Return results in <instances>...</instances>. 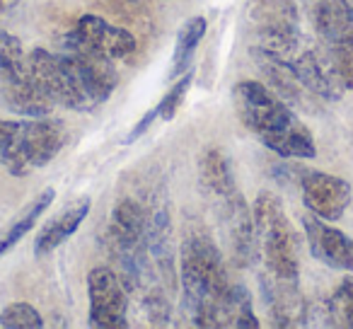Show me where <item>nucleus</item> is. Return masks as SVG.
Segmentation results:
<instances>
[{"label":"nucleus","instance_id":"nucleus-1","mask_svg":"<svg viewBox=\"0 0 353 329\" xmlns=\"http://www.w3.org/2000/svg\"><path fill=\"white\" fill-rule=\"evenodd\" d=\"M240 121L285 160H312L317 155L314 136L274 88L256 80H242L232 90Z\"/></svg>","mask_w":353,"mask_h":329},{"label":"nucleus","instance_id":"nucleus-2","mask_svg":"<svg viewBox=\"0 0 353 329\" xmlns=\"http://www.w3.org/2000/svg\"><path fill=\"white\" fill-rule=\"evenodd\" d=\"M179 281L182 308L194 327H221L223 303L232 281L228 279L225 261L206 230H189L179 247Z\"/></svg>","mask_w":353,"mask_h":329},{"label":"nucleus","instance_id":"nucleus-3","mask_svg":"<svg viewBox=\"0 0 353 329\" xmlns=\"http://www.w3.org/2000/svg\"><path fill=\"white\" fill-rule=\"evenodd\" d=\"M65 143V128L49 117L30 121H0V165L12 177H27L32 170L46 168Z\"/></svg>","mask_w":353,"mask_h":329},{"label":"nucleus","instance_id":"nucleus-4","mask_svg":"<svg viewBox=\"0 0 353 329\" xmlns=\"http://www.w3.org/2000/svg\"><path fill=\"white\" fill-rule=\"evenodd\" d=\"M252 218H254L256 255L264 261V269L283 279L298 281L300 245L281 199L271 192H261L252 206Z\"/></svg>","mask_w":353,"mask_h":329},{"label":"nucleus","instance_id":"nucleus-5","mask_svg":"<svg viewBox=\"0 0 353 329\" xmlns=\"http://www.w3.org/2000/svg\"><path fill=\"white\" fill-rule=\"evenodd\" d=\"M247 25L254 34V54L290 59L300 46V15L293 0H250Z\"/></svg>","mask_w":353,"mask_h":329},{"label":"nucleus","instance_id":"nucleus-6","mask_svg":"<svg viewBox=\"0 0 353 329\" xmlns=\"http://www.w3.org/2000/svg\"><path fill=\"white\" fill-rule=\"evenodd\" d=\"M0 99L10 112L30 119L49 117L54 109L49 97L32 80L20 39L8 32H0Z\"/></svg>","mask_w":353,"mask_h":329},{"label":"nucleus","instance_id":"nucleus-7","mask_svg":"<svg viewBox=\"0 0 353 329\" xmlns=\"http://www.w3.org/2000/svg\"><path fill=\"white\" fill-rule=\"evenodd\" d=\"M27 66H30V75L37 88L49 97L54 107L61 104L73 112H92L94 109L88 90L65 51L32 49L27 54Z\"/></svg>","mask_w":353,"mask_h":329},{"label":"nucleus","instance_id":"nucleus-8","mask_svg":"<svg viewBox=\"0 0 353 329\" xmlns=\"http://www.w3.org/2000/svg\"><path fill=\"white\" fill-rule=\"evenodd\" d=\"M90 327L123 329L128 327V290L119 274L109 266H94L88 274Z\"/></svg>","mask_w":353,"mask_h":329},{"label":"nucleus","instance_id":"nucleus-9","mask_svg":"<svg viewBox=\"0 0 353 329\" xmlns=\"http://www.w3.org/2000/svg\"><path fill=\"white\" fill-rule=\"evenodd\" d=\"M61 46H75L99 54L109 61H123L138 49L136 37L123 27H117L99 15H83L68 34L61 39Z\"/></svg>","mask_w":353,"mask_h":329},{"label":"nucleus","instance_id":"nucleus-10","mask_svg":"<svg viewBox=\"0 0 353 329\" xmlns=\"http://www.w3.org/2000/svg\"><path fill=\"white\" fill-rule=\"evenodd\" d=\"M300 194L310 213L322 221H339L351 206V184L341 177H334L319 170H303L300 172Z\"/></svg>","mask_w":353,"mask_h":329},{"label":"nucleus","instance_id":"nucleus-11","mask_svg":"<svg viewBox=\"0 0 353 329\" xmlns=\"http://www.w3.org/2000/svg\"><path fill=\"white\" fill-rule=\"evenodd\" d=\"M327 51L353 49V0H303Z\"/></svg>","mask_w":353,"mask_h":329},{"label":"nucleus","instance_id":"nucleus-12","mask_svg":"<svg viewBox=\"0 0 353 329\" xmlns=\"http://www.w3.org/2000/svg\"><path fill=\"white\" fill-rule=\"evenodd\" d=\"M221 216L225 226V237L230 245V257L235 266L254 264L256 255V235L252 208L245 203L240 189L221 199Z\"/></svg>","mask_w":353,"mask_h":329},{"label":"nucleus","instance_id":"nucleus-13","mask_svg":"<svg viewBox=\"0 0 353 329\" xmlns=\"http://www.w3.org/2000/svg\"><path fill=\"white\" fill-rule=\"evenodd\" d=\"M303 228L314 259H319L324 266H332V269L353 271V240L346 232L329 226L314 213H307L303 218Z\"/></svg>","mask_w":353,"mask_h":329},{"label":"nucleus","instance_id":"nucleus-14","mask_svg":"<svg viewBox=\"0 0 353 329\" xmlns=\"http://www.w3.org/2000/svg\"><path fill=\"white\" fill-rule=\"evenodd\" d=\"M261 295H264L266 310L271 315V322L276 327H298L305 322V298L298 288V281L283 279L264 269L261 274Z\"/></svg>","mask_w":353,"mask_h":329},{"label":"nucleus","instance_id":"nucleus-15","mask_svg":"<svg viewBox=\"0 0 353 329\" xmlns=\"http://www.w3.org/2000/svg\"><path fill=\"white\" fill-rule=\"evenodd\" d=\"M61 51H65L70 56V61H73L75 70H78L80 80H83L94 107L107 102L119 85V73L114 61L104 59L99 54H92V51L75 49V46H61Z\"/></svg>","mask_w":353,"mask_h":329},{"label":"nucleus","instance_id":"nucleus-16","mask_svg":"<svg viewBox=\"0 0 353 329\" xmlns=\"http://www.w3.org/2000/svg\"><path fill=\"white\" fill-rule=\"evenodd\" d=\"M90 213V199H80L75 206L65 208L63 213H59L56 218H51L41 232L37 235L34 240V255L39 257H46L56 250V247L63 245L68 237H73L78 232V228L83 226V221L88 218Z\"/></svg>","mask_w":353,"mask_h":329},{"label":"nucleus","instance_id":"nucleus-17","mask_svg":"<svg viewBox=\"0 0 353 329\" xmlns=\"http://www.w3.org/2000/svg\"><path fill=\"white\" fill-rule=\"evenodd\" d=\"M199 177H201L203 187L211 192V197H216V199H223V197H228V194L237 192L235 172H232L230 160H228L225 152H221L218 148H208L201 155Z\"/></svg>","mask_w":353,"mask_h":329},{"label":"nucleus","instance_id":"nucleus-18","mask_svg":"<svg viewBox=\"0 0 353 329\" xmlns=\"http://www.w3.org/2000/svg\"><path fill=\"white\" fill-rule=\"evenodd\" d=\"M206 17L196 15L189 17L182 27H179V34L174 41V54H172V68H170V78H179L184 75L189 68L194 66V54H196L199 44L206 37Z\"/></svg>","mask_w":353,"mask_h":329},{"label":"nucleus","instance_id":"nucleus-19","mask_svg":"<svg viewBox=\"0 0 353 329\" xmlns=\"http://www.w3.org/2000/svg\"><path fill=\"white\" fill-rule=\"evenodd\" d=\"M221 327H235V329H254L259 327V319L254 317V305L252 295L245 286L232 283L223 303V319Z\"/></svg>","mask_w":353,"mask_h":329},{"label":"nucleus","instance_id":"nucleus-20","mask_svg":"<svg viewBox=\"0 0 353 329\" xmlns=\"http://www.w3.org/2000/svg\"><path fill=\"white\" fill-rule=\"evenodd\" d=\"M56 192L54 189H44V192L37 197V201L32 203L30 208H27L25 213H22L20 218L15 221V226L10 228V230L6 232V235H0V257L6 255L8 250H12V247L17 245V242L22 240V237L27 235V232L32 230V228L37 226V221L41 218V213L46 211V208L51 206V201H54Z\"/></svg>","mask_w":353,"mask_h":329},{"label":"nucleus","instance_id":"nucleus-21","mask_svg":"<svg viewBox=\"0 0 353 329\" xmlns=\"http://www.w3.org/2000/svg\"><path fill=\"white\" fill-rule=\"evenodd\" d=\"M327 317L329 324L343 329H353V279H343L336 286V290L332 293L327 303Z\"/></svg>","mask_w":353,"mask_h":329},{"label":"nucleus","instance_id":"nucleus-22","mask_svg":"<svg viewBox=\"0 0 353 329\" xmlns=\"http://www.w3.org/2000/svg\"><path fill=\"white\" fill-rule=\"evenodd\" d=\"M192 83H194V70L189 68L187 73L179 75V78H176V83L172 85V88L167 90L165 94H162V99L155 104L157 117H160L162 121H172V119L176 117V109L182 107L184 94L189 92V88H192Z\"/></svg>","mask_w":353,"mask_h":329},{"label":"nucleus","instance_id":"nucleus-23","mask_svg":"<svg viewBox=\"0 0 353 329\" xmlns=\"http://www.w3.org/2000/svg\"><path fill=\"white\" fill-rule=\"evenodd\" d=\"M0 327L6 329H41L44 319L30 303H12L0 312Z\"/></svg>","mask_w":353,"mask_h":329},{"label":"nucleus","instance_id":"nucleus-24","mask_svg":"<svg viewBox=\"0 0 353 329\" xmlns=\"http://www.w3.org/2000/svg\"><path fill=\"white\" fill-rule=\"evenodd\" d=\"M157 119H160V117H157V109H155V107H152V109H150V112H145V114H143V119H141V121H138V123H136V126H133V128H131V131H128V136H126V138H123V143H126V146H131V143H136V141H138V138H141V136H143V133H145V131H148V128H150V126H152V123H155V121H157Z\"/></svg>","mask_w":353,"mask_h":329},{"label":"nucleus","instance_id":"nucleus-25","mask_svg":"<svg viewBox=\"0 0 353 329\" xmlns=\"http://www.w3.org/2000/svg\"><path fill=\"white\" fill-rule=\"evenodd\" d=\"M17 3H20V0H0V15L6 10H10V8H15Z\"/></svg>","mask_w":353,"mask_h":329},{"label":"nucleus","instance_id":"nucleus-26","mask_svg":"<svg viewBox=\"0 0 353 329\" xmlns=\"http://www.w3.org/2000/svg\"><path fill=\"white\" fill-rule=\"evenodd\" d=\"M119 3H126V6H136V3H141V0H119Z\"/></svg>","mask_w":353,"mask_h":329}]
</instances>
